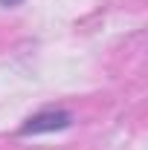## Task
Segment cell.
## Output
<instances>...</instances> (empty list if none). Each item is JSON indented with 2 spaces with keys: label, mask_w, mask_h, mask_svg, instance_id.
I'll return each mask as SVG.
<instances>
[{
  "label": "cell",
  "mask_w": 148,
  "mask_h": 150,
  "mask_svg": "<svg viewBox=\"0 0 148 150\" xmlns=\"http://www.w3.org/2000/svg\"><path fill=\"white\" fill-rule=\"evenodd\" d=\"M20 3H23V0H0V9H15Z\"/></svg>",
  "instance_id": "obj_2"
},
{
  "label": "cell",
  "mask_w": 148,
  "mask_h": 150,
  "mask_svg": "<svg viewBox=\"0 0 148 150\" xmlns=\"http://www.w3.org/2000/svg\"><path fill=\"white\" fill-rule=\"evenodd\" d=\"M73 124V115L67 110H41L29 115L20 124V136H41V133H58Z\"/></svg>",
  "instance_id": "obj_1"
}]
</instances>
